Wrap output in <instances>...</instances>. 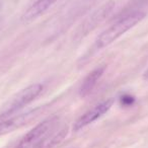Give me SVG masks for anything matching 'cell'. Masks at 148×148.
<instances>
[{
	"label": "cell",
	"mask_w": 148,
	"mask_h": 148,
	"mask_svg": "<svg viewBox=\"0 0 148 148\" xmlns=\"http://www.w3.org/2000/svg\"><path fill=\"white\" fill-rule=\"evenodd\" d=\"M144 16H145V13L144 12H142V11H135V12H132L130 14L120 18L113 25H111L109 29H107L103 33H101L99 35V37L97 38V42H95L97 48V49H101V48L109 46L110 44L115 42L118 38H120L122 35H124L126 32L131 29L140 21H142Z\"/></svg>",
	"instance_id": "cell-1"
},
{
	"label": "cell",
	"mask_w": 148,
	"mask_h": 148,
	"mask_svg": "<svg viewBox=\"0 0 148 148\" xmlns=\"http://www.w3.org/2000/svg\"><path fill=\"white\" fill-rule=\"evenodd\" d=\"M59 117L52 116L39 123L23 137L14 148H33L59 126Z\"/></svg>",
	"instance_id": "cell-2"
},
{
	"label": "cell",
	"mask_w": 148,
	"mask_h": 148,
	"mask_svg": "<svg viewBox=\"0 0 148 148\" xmlns=\"http://www.w3.org/2000/svg\"><path fill=\"white\" fill-rule=\"evenodd\" d=\"M43 88L44 86L41 83H35V84H32L29 86L25 87V89H23L18 93H16L5 105V107L3 108L0 115H3L5 117L14 115L16 112H18L23 107L31 103L34 99H36V97H39L40 93L43 90Z\"/></svg>",
	"instance_id": "cell-3"
},
{
	"label": "cell",
	"mask_w": 148,
	"mask_h": 148,
	"mask_svg": "<svg viewBox=\"0 0 148 148\" xmlns=\"http://www.w3.org/2000/svg\"><path fill=\"white\" fill-rule=\"evenodd\" d=\"M115 8V2L114 1H109L106 4L101 5L97 11L92 13L88 18L85 19L84 23L81 25L79 31L77 32V36L79 37H84L88 35L91 31L95 29L99 23H101L110 14L112 13L113 9Z\"/></svg>",
	"instance_id": "cell-4"
},
{
	"label": "cell",
	"mask_w": 148,
	"mask_h": 148,
	"mask_svg": "<svg viewBox=\"0 0 148 148\" xmlns=\"http://www.w3.org/2000/svg\"><path fill=\"white\" fill-rule=\"evenodd\" d=\"M113 103H114V99H107V101H101V103H97L92 109L88 110L86 113L83 114V115L74 123V126H73L74 131H79L80 129L86 127L87 125H89V124L97 121V119H99L101 116L105 115V114L111 109Z\"/></svg>",
	"instance_id": "cell-5"
},
{
	"label": "cell",
	"mask_w": 148,
	"mask_h": 148,
	"mask_svg": "<svg viewBox=\"0 0 148 148\" xmlns=\"http://www.w3.org/2000/svg\"><path fill=\"white\" fill-rule=\"evenodd\" d=\"M36 114V112L23 114V115H11L5 116L0 115V136L14 131L15 129L23 127L31 120V118Z\"/></svg>",
	"instance_id": "cell-6"
},
{
	"label": "cell",
	"mask_w": 148,
	"mask_h": 148,
	"mask_svg": "<svg viewBox=\"0 0 148 148\" xmlns=\"http://www.w3.org/2000/svg\"><path fill=\"white\" fill-rule=\"evenodd\" d=\"M68 133V128L66 126L59 127L58 126L54 131H52L44 140L38 143L33 148H53L60 143L65 138Z\"/></svg>",
	"instance_id": "cell-7"
},
{
	"label": "cell",
	"mask_w": 148,
	"mask_h": 148,
	"mask_svg": "<svg viewBox=\"0 0 148 148\" xmlns=\"http://www.w3.org/2000/svg\"><path fill=\"white\" fill-rule=\"evenodd\" d=\"M58 0H37L23 15V21H29L37 18L39 15L48 10Z\"/></svg>",
	"instance_id": "cell-8"
},
{
	"label": "cell",
	"mask_w": 148,
	"mask_h": 148,
	"mask_svg": "<svg viewBox=\"0 0 148 148\" xmlns=\"http://www.w3.org/2000/svg\"><path fill=\"white\" fill-rule=\"evenodd\" d=\"M105 69H106L105 66H103V67H97V69L91 71L90 73L85 77V79L83 80L82 84H81V87H80L81 97H86V95H88L89 93L93 90V88L97 86L99 78L103 76Z\"/></svg>",
	"instance_id": "cell-9"
},
{
	"label": "cell",
	"mask_w": 148,
	"mask_h": 148,
	"mask_svg": "<svg viewBox=\"0 0 148 148\" xmlns=\"http://www.w3.org/2000/svg\"><path fill=\"white\" fill-rule=\"evenodd\" d=\"M146 76H147V78H148V72H147V73H146Z\"/></svg>",
	"instance_id": "cell-10"
}]
</instances>
